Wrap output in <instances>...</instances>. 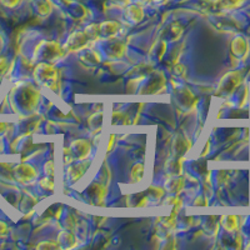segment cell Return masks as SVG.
I'll use <instances>...</instances> for the list:
<instances>
[{"instance_id":"cell-1","label":"cell","mask_w":250,"mask_h":250,"mask_svg":"<svg viewBox=\"0 0 250 250\" xmlns=\"http://www.w3.org/2000/svg\"><path fill=\"white\" fill-rule=\"evenodd\" d=\"M64 53H65V51H64V49L59 45V43H57V42H46V40H43V42H40V43L38 44L37 48H35L34 58L39 60V62L53 64V62H58L60 58H62Z\"/></svg>"},{"instance_id":"cell-2","label":"cell","mask_w":250,"mask_h":250,"mask_svg":"<svg viewBox=\"0 0 250 250\" xmlns=\"http://www.w3.org/2000/svg\"><path fill=\"white\" fill-rule=\"evenodd\" d=\"M35 79L46 88L57 90V85L59 83V73H58V69H55L49 62H42L35 69Z\"/></svg>"},{"instance_id":"cell-3","label":"cell","mask_w":250,"mask_h":250,"mask_svg":"<svg viewBox=\"0 0 250 250\" xmlns=\"http://www.w3.org/2000/svg\"><path fill=\"white\" fill-rule=\"evenodd\" d=\"M90 40L85 35L84 31H74L73 34L69 35L66 43L62 45L64 51H79L88 48Z\"/></svg>"},{"instance_id":"cell-4","label":"cell","mask_w":250,"mask_h":250,"mask_svg":"<svg viewBox=\"0 0 250 250\" xmlns=\"http://www.w3.org/2000/svg\"><path fill=\"white\" fill-rule=\"evenodd\" d=\"M242 82V75L238 71H233L225 75L219 84V93L230 94L238 88V85Z\"/></svg>"},{"instance_id":"cell-5","label":"cell","mask_w":250,"mask_h":250,"mask_svg":"<svg viewBox=\"0 0 250 250\" xmlns=\"http://www.w3.org/2000/svg\"><path fill=\"white\" fill-rule=\"evenodd\" d=\"M70 150L73 153V156H74V160H83L88 159L89 155L91 153V145L88 140L79 139L75 140V142L71 143L70 145Z\"/></svg>"},{"instance_id":"cell-6","label":"cell","mask_w":250,"mask_h":250,"mask_svg":"<svg viewBox=\"0 0 250 250\" xmlns=\"http://www.w3.org/2000/svg\"><path fill=\"white\" fill-rule=\"evenodd\" d=\"M106 193V187L102 185L100 183H93L90 187L86 189L85 194H88L89 196V202L91 204H97V205H103L104 204V199H105Z\"/></svg>"},{"instance_id":"cell-7","label":"cell","mask_w":250,"mask_h":250,"mask_svg":"<svg viewBox=\"0 0 250 250\" xmlns=\"http://www.w3.org/2000/svg\"><path fill=\"white\" fill-rule=\"evenodd\" d=\"M126 53V45L123 42L117 39H109L105 46V54L110 59H120Z\"/></svg>"},{"instance_id":"cell-8","label":"cell","mask_w":250,"mask_h":250,"mask_svg":"<svg viewBox=\"0 0 250 250\" xmlns=\"http://www.w3.org/2000/svg\"><path fill=\"white\" fill-rule=\"evenodd\" d=\"M120 24L118 21H104L99 24V38L100 39H113L120 31Z\"/></svg>"},{"instance_id":"cell-9","label":"cell","mask_w":250,"mask_h":250,"mask_svg":"<svg viewBox=\"0 0 250 250\" xmlns=\"http://www.w3.org/2000/svg\"><path fill=\"white\" fill-rule=\"evenodd\" d=\"M89 165H90L89 162H83L74 165H70L68 169V178L70 180V183H77L85 174L86 169L89 168Z\"/></svg>"},{"instance_id":"cell-10","label":"cell","mask_w":250,"mask_h":250,"mask_svg":"<svg viewBox=\"0 0 250 250\" xmlns=\"http://www.w3.org/2000/svg\"><path fill=\"white\" fill-rule=\"evenodd\" d=\"M182 34L183 26L179 23H173L164 29V31L162 33V37L165 42L167 40H169V42H175V40L180 39Z\"/></svg>"},{"instance_id":"cell-11","label":"cell","mask_w":250,"mask_h":250,"mask_svg":"<svg viewBox=\"0 0 250 250\" xmlns=\"http://www.w3.org/2000/svg\"><path fill=\"white\" fill-rule=\"evenodd\" d=\"M77 240L78 239L71 231L62 230L58 236V245L62 249H71V248H75L78 245Z\"/></svg>"},{"instance_id":"cell-12","label":"cell","mask_w":250,"mask_h":250,"mask_svg":"<svg viewBox=\"0 0 250 250\" xmlns=\"http://www.w3.org/2000/svg\"><path fill=\"white\" fill-rule=\"evenodd\" d=\"M125 18L130 21V23L138 24L144 19V10L140 5H129L125 10Z\"/></svg>"},{"instance_id":"cell-13","label":"cell","mask_w":250,"mask_h":250,"mask_svg":"<svg viewBox=\"0 0 250 250\" xmlns=\"http://www.w3.org/2000/svg\"><path fill=\"white\" fill-rule=\"evenodd\" d=\"M18 174H19L20 182L23 183H33L38 176L35 169L30 167V165H21V167H19L18 168Z\"/></svg>"},{"instance_id":"cell-14","label":"cell","mask_w":250,"mask_h":250,"mask_svg":"<svg viewBox=\"0 0 250 250\" xmlns=\"http://www.w3.org/2000/svg\"><path fill=\"white\" fill-rule=\"evenodd\" d=\"M160 89H164V77L160 78V80L158 79V77L154 75L150 80H149L148 85H145L142 89V94H154L158 93V90Z\"/></svg>"},{"instance_id":"cell-15","label":"cell","mask_w":250,"mask_h":250,"mask_svg":"<svg viewBox=\"0 0 250 250\" xmlns=\"http://www.w3.org/2000/svg\"><path fill=\"white\" fill-rule=\"evenodd\" d=\"M231 51H233V54L236 55V57H244L248 51V43L243 38H235L233 40V43H231Z\"/></svg>"},{"instance_id":"cell-16","label":"cell","mask_w":250,"mask_h":250,"mask_svg":"<svg viewBox=\"0 0 250 250\" xmlns=\"http://www.w3.org/2000/svg\"><path fill=\"white\" fill-rule=\"evenodd\" d=\"M185 187V180L183 178H174V179L169 180L167 184H165V189L169 191V193L174 194V195H178L180 191L184 189Z\"/></svg>"},{"instance_id":"cell-17","label":"cell","mask_w":250,"mask_h":250,"mask_svg":"<svg viewBox=\"0 0 250 250\" xmlns=\"http://www.w3.org/2000/svg\"><path fill=\"white\" fill-rule=\"evenodd\" d=\"M80 60H82L83 62H85L86 65H97V64H99L100 62V55L99 53H97L95 50H86L84 54L80 57Z\"/></svg>"},{"instance_id":"cell-18","label":"cell","mask_w":250,"mask_h":250,"mask_svg":"<svg viewBox=\"0 0 250 250\" xmlns=\"http://www.w3.org/2000/svg\"><path fill=\"white\" fill-rule=\"evenodd\" d=\"M143 175H144V165L142 163H137L131 169V183H134V184L140 183L143 179Z\"/></svg>"},{"instance_id":"cell-19","label":"cell","mask_w":250,"mask_h":250,"mask_svg":"<svg viewBox=\"0 0 250 250\" xmlns=\"http://www.w3.org/2000/svg\"><path fill=\"white\" fill-rule=\"evenodd\" d=\"M37 9L40 15L48 17L53 12V4L50 3V0H39L37 4Z\"/></svg>"},{"instance_id":"cell-20","label":"cell","mask_w":250,"mask_h":250,"mask_svg":"<svg viewBox=\"0 0 250 250\" xmlns=\"http://www.w3.org/2000/svg\"><path fill=\"white\" fill-rule=\"evenodd\" d=\"M73 6H74L73 9L69 8V14L74 18V19L80 20V19H84V18L86 17V12H85V8H84V6L80 5V4H77V3H73Z\"/></svg>"},{"instance_id":"cell-21","label":"cell","mask_w":250,"mask_h":250,"mask_svg":"<svg viewBox=\"0 0 250 250\" xmlns=\"http://www.w3.org/2000/svg\"><path fill=\"white\" fill-rule=\"evenodd\" d=\"M225 220H223V225L227 231H234L238 227V220L235 216H224Z\"/></svg>"},{"instance_id":"cell-22","label":"cell","mask_w":250,"mask_h":250,"mask_svg":"<svg viewBox=\"0 0 250 250\" xmlns=\"http://www.w3.org/2000/svg\"><path fill=\"white\" fill-rule=\"evenodd\" d=\"M243 0H219V4L225 9H233L242 4Z\"/></svg>"},{"instance_id":"cell-23","label":"cell","mask_w":250,"mask_h":250,"mask_svg":"<svg viewBox=\"0 0 250 250\" xmlns=\"http://www.w3.org/2000/svg\"><path fill=\"white\" fill-rule=\"evenodd\" d=\"M148 193L150 194V195H153L155 199H160V198H163V195L165 194V190L164 189H162V188L151 187V188H149Z\"/></svg>"},{"instance_id":"cell-24","label":"cell","mask_w":250,"mask_h":250,"mask_svg":"<svg viewBox=\"0 0 250 250\" xmlns=\"http://www.w3.org/2000/svg\"><path fill=\"white\" fill-rule=\"evenodd\" d=\"M40 187L43 188L44 190H53L54 189V182L50 178H44V179L40 180Z\"/></svg>"},{"instance_id":"cell-25","label":"cell","mask_w":250,"mask_h":250,"mask_svg":"<svg viewBox=\"0 0 250 250\" xmlns=\"http://www.w3.org/2000/svg\"><path fill=\"white\" fill-rule=\"evenodd\" d=\"M44 173L50 176L54 175V162L53 160H49L44 164Z\"/></svg>"},{"instance_id":"cell-26","label":"cell","mask_w":250,"mask_h":250,"mask_svg":"<svg viewBox=\"0 0 250 250\" xmlns=\"http://www.w3.org/2000/svg\"><path fill=\"white\" fill-rule=\"evenodd\" d=\"M73 162H74V156H73L70 148H65L64 149V163L70 165Z\"/></svg>"},{"instance_id":"cell-27","label":"cell","mask_w":250,"mask_h":250,"mask_svg":"<svg viewBox=\"0 0 250 250\" xmlns=\"http://www.w3.org/2000/svg\"><path fill=\"white\" fill-rule=\"evenodd\" d=\"M173 73L176 75V77H185V74H187V70H185L184 65H180V64H175Z\"/></svg>"},{"instance_id":"cell-28","label":"cell","mask_w":250,"mask_h":250,"mask_svg":"<svg viewBox=\"0 0 250 250\" xmlns=\"http://www.w3.org/2000/svg\"><path fill=\"white\" fill-rule=\"evenodd\" d=\"M59 245L54 242H44L38 245V249H58Z\"/></svg>"},{"instance_id":"cell-29","label":"cell","mask_w":250,"mask_h":250,"mask_svg":"<svg viewBox=\"0 0 250 250\" xmlns=\"http://www.w3.org/2000/svg\"><path fill=\"white\" fill-rule=\"evenodd\" d=\"M1 1H3V3L8 6H14V5H17L19 0H1Z\"/></svg>"},{"instance_id":"cell-30","label":"cell","mask_w":250,"mask_h":250,"mask_svg":"<svg viewBox=\"0 0 250 250\" xmlns=\"http://www.w3.org/2000/svg\"><path fill=\"white\" fill-rule=\"evenodd\" d=\"M113 1L119 3L120 5H126V4H129V0H113Z\"/></svg>"},{"instance_id":"cell-31","label":"cell","mask_w":250,"mask_h":250,"mask_svg":"<svg viewBox=\"0 0 250 250\" xmlns=\"http://www.w3.org/2000/svg\"><path fill=\"white\" fill-rule=\"evenodd\" d=\"M145 3H162L164 0H143Z\"/></svg>"},{"instance_id":"cell-32","label":"cell","mask_w":250,"mask_h":250,"mask_svg":"<svg viewBox=\"0 0 250 250\" xmlns=\"http://www.w3.org/2000/svg\"><path fill=\"white\" fill-rule=\"evenodd\" d=\"M114 135H111V138H110V142H109V146H108V150H110L111 149V145H113V143H114Z\"/></svg>"}]
</instances>
